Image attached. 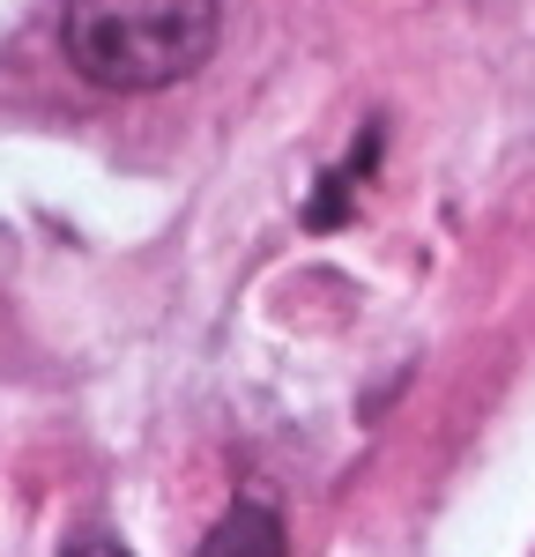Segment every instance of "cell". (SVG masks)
<instances>
[{
    "label": "cell",
    "mask_w": 535,
    "mask_h": 557,
    "mask_svg": "<svg viewBox=\"0 0 535 557\" xmlns=\"http://www.w3.org/2000/svg\"><path fill=\"white\" fill-rule=\"evenodd\" d=\"M60 557H127V550H120L112 535H75V543H67Z\"/></svg>",
    "instance_id": "3"
},
{
    "label": "cell",
    "mask_w": 535,
    "mask_h": 557,
    "mask_svg": "<svg viewBox=\"0 0 535 557\" xmlns=\"http://www.w3.org/2000/svg\"><path fill=\"white\" fill-rule=\"evenodd\" d=\"M216 0H60V45L104 89H172L216 52Z\"/></svg>",
    "instance_id": "1"
},
{
    "label": "cell",
    "mask_w": 535,
    "mask_h": 557,
    "mask_svg": "<svg viewBox=\"0 0 535 557\" xmlns=\"http://www.w3.org/2000/svg\"><path fill=\"white\" fill-rule=\"evenodd\" d=\"M201 557H290V550H283V520L268 513L261 498H238V506L209 528Z\"/></svg>",
    "instance_id": "2"
}]
</instances>
